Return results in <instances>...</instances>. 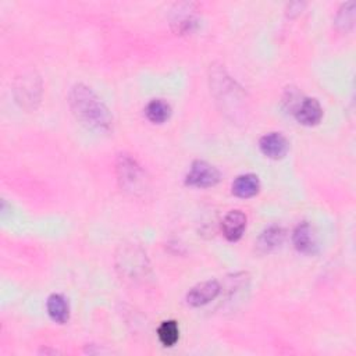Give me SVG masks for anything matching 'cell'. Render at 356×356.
<instances>
[{"label":"cell","instance_id":"cell-12","mask_svg":"<svg viewBox=\"0 0 356 356\" xmlns=\"http://www.w3.org/2000/svg\"><path fill=\"white\" fill-rule=\"evenodd\" d=\"M145 114H146L147 120L152 121L153 124H163L164 121H167L170 118L171 107L167 102H164L161 99H153L147 103V106L145 108Z\"/></svg>","mask_w":356,"mask_h":356},{"label":"cell","instance_id":"cell-1","mask_svg":"<svg viewBox=\"0 0 356 356\" xmlns=\"http://www.w3.org/2000/svg\"><path fill=\"white\" fill-rule=\"evenodd\" d=\"M70 106L75 117L88 128L108 131L111 115L103 102L85 85H75L70 92Z\"/></svg>","mask_w":356,"mask_h":356},{"label":"cell","instance_id":"cell-2","mask_svg":"<svg viewBox=\"0 0 356 356\" xmlns=\"http://www.w3.org/2000/svg\"><path fill=\"white\" fill-rule=\"evenodd\" d=\"M221 178L220 171L203 160H195L185 177V184L195 188H210L218 184Z\"/></svg>","mask_w":356,"mask_h":356},{"label":"cell","instance_id":"cell-13","mask_svg":"<svg viewBox=\"0 0 356 356\" xmlns=\"http://www.w3.org/2000/svg\"><path fill=\"white\" fill-rule=\"evenodd\" d=\"M157 335L163 346H172L179 338V328L175 320H165L157 328Z\"/></svg>","mask_w":356,"mask_h":356},{"label":"cell","instance_id":"cell-11","mask_svg":"<svg viewBox=\"0 0 356 356\" xmlns=\"http://www.w3.org/2000/svg\"><path fill=\"white\" fill-rule=\"evenodd\" d=\"M118 171H120V177L122 179V184L125 186L136 188L138 184L140 182V170L132 159H129L127 156L120 157Z\"/></svg>","mask_w":356,"mask_h":356},{"label":"cell","instance_id":"cell-9","mask_svg":"<svg viewBox=\"0 0 356 356\" xmlns=\"http://www.w3.org/2000/svg\"><path fill=\"white\" fill-rule=\"evenodd\" d=\"M47 313L50 318L58 324H64L68 321L70 317V306L67 299L60 293H53L47 298L46 303Z\"/></svg>","mask_w":356,"mask_h":356},{"label":"cell","instance_id":"cell-7","mask_svg":"<svg viewBox=\"0 0 356 356\" xmlns=\"http://www.w3.org/2000/svg\"><path fill=\"white\" fill-rule=\"evenodd\" d=\"M246 228V216L241 210H231L225 214L221 222L222 235L231 241L236 242L242 238Z\"/></svg>","mask_w":356,"mask_h":356},{"label":"cell","instance_id":"cell-5","mask_svg":"<svg viewBox=\"0 0 356 356\" xmlns=\"http://www.w3.org/2000/svg\"><path fill=\"white\" fill-rule=\"evenodd\" d=\"M259 147H260V152L266 157L273 159V160H278V159H282L286 154V152L289 149V143H288L286 138L282 134L270 132V134H266L260 138Z\"/></svg>","mask_w":356,"mask_h":356},{"label":"cell","instance_id":"cell-8","mask_svg":"<svg viewBox=\"0 0 356 356\" xmlns=\"http://www.w3.org/2000/svg\"><path fill=\"white\" fill-rule=\"evenodd\" d=\"M232 193L236 197L249 199L259 193L260 191V181L259 177L254 174H242L238 175L232 182Z\"/></svg>","mask_w":356,"mask_h":356},{"label":"cell","instance_id":"cell-4","mask_svg":"<svg viewBox=\"0 0 356 356\" xmlns=\"http://www.w3.org/2000/svg\"><path fill=\"white\" fill-rule=\"evenodd\" d=\"M218 293L220 284L216 280L203 281L189 289V292L186 293V303L193 307H199L214 300Z\"/></svg>","mask_w":356,"mask_h":356},{"label":"cell","instance_id":"cell-6","mask_svg":"<svg viewBox=\"0 0 356 356\" xmlns=\"http://www.w3.org/2000/svg\"><path fill=\"white\" fill-rule=\"evenodd\" d=\"M292 243L295 249L305 254H314L317 252V239L312 225L306 221L296 225L292 234Z\"/></svg>","mask_w":356,"mask_h":356},{"label":"cell","instance_id":"cell-10","mask_svg":"<svg viewBox=\"0 0 356 356\" xmlns=\"http://www.w3.org/2000/svg\"><path fill=\"white\" fill-rule=\"evenodd\" d=\"M284 229L278 225H270L268 228H266L261 235L257 239V249L263 253L266 252H271L274 249H277L282 241H284Z\"/></svg>","mask_w":356,"mask_h":356},{"label":"cell","instance_id":"cell-3","mask_svg":"<svg viewBox=\"0 0 356 356\" xmlns=\"http://www.w3.org/2000/svg\"><path fill=\"white\" fill-rule=\"evenodd\" d=\"M292 113L296 121L306 127L316 125L323 118V107L320 106L318 100L313 97H305L299 100Z\"/></svg>","mask_w":356,"mask_h":356}]
</instances>
